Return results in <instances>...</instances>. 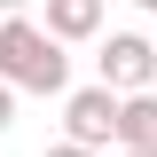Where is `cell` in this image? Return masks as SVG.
I'll return each instance as SVG.
<instances>
[{
  "label": "cell",
  "mask_w": 157,
  "mask_h": 157,
  "mask_svg": "<svg viewBox=\"0 0 157 157\" xmlns=\"http://www.w3.org/2000/svg\"><path fill=\"white\" fill-rule=\"evenodd\" d=\"M134 8H141V16H157V0H134Z\"/></svg>",
  "instance_id": "9"
},
{
  "label": "cell",
  "mask_w": 157,
  "mask_h": 157,
  "mask_svg": "<svg viewBox=\"0 0 157 157\" xmlns=\"http://www.w3.org/2000/svg\"><path fill=\"white\" fill-rule=\"evenodd\" d=\"M94 78L102 86H118V94H134V86H157V39L141 32H110L94 55Z\"/></svg>",
  "instance_id": "3"
},
{
  "label": "cell",
  "mask_w": 157,
  "mask_h": 157,
  "mask_svg": "<svg viewBox=\"0 0 157 157\" xmlns=\"http://www.w3.org/2000/svg\"><path fill=\"white\" fill-rule=\"evenodd\" d=\"M126 157H157V141H149V149H126Z\"/></svg>",
  "instance_id": "10"
},
{
  "label": "cell",
  "mask_w": 157,
  "mask_h": 157,
  "mask_svg": "<svg viewBox=\"0 0 157 157\" xmlns=\"http://www.w3.org/2000/svg\"><path fill=\"white\" fill-rule=\"evenodd\" d=\"M63 141H86V149H110L118 141V86H71L63 94Z\"/></svg>",
  "instance_id": "2"
},
{
  "label": "cell",
  "mask_w": 157,
  "mask_h": 157,
  "mask_svg": "<svg viewBox=\"0 0 157 157\" xmlns=\"http://www.w3.org/2000/svg\"><path fill=\"white\" fill-rule=\"evenodd\" d=\"M24 8H32V0H0V16H24Z\"/></svg>",
  "instance_id": "8"
},
{
  "label": "cell",
  "mask_w": 157,
  "mask_h": 157,
  "mask_svg": "<svg viewBox=\"0 0 157 157\" xmlns=\"http://www.w3.org/2000/svg\"><path fill=\"white\" fill-rule=\"evenodd\" d=\"M39 157H102V149H86V141H47Z\"/></svg>",
  "instance_id": "6"
},
{
  "label": "cell",
  "mask_w": 157,
  "mask_h": 157,
  "mask_svg": "<svg viewBox=\"0 0 157 157\" xmlns=\"http://www.w3.org/2000/svg\"><path fill=\"white\" fill-rule=\"evenodd\" d=\"M0 78L16 94H71V55L63 39L32 16H0Z\"/></svg>",
  "instance_id": "1"
},
{
  "label": "cell",
  "mask_w": 157,
  "mask_h": 157,
  "mask_svg": "<svg viewBox=\"0 0 157 157\" xmlns=\"http://www.w3.org/2000/svg\"><path fill=\"white\" fill-rule=\"evenodd\" d=\"M8 126H16V86L0 78V134H8Z\"/></svg>",
  "instance_id": "7"
},
{
  "label": "cell",
  "mask_w": 157,
  "mask_h": 157,
  "mask_svg": "<svg viewBox=\"0 0 157 157\" xmlns=\"http://www.w3.org/2000/svg\"><path fill=\"white\" fill-rule=\"evenodd\" d=\"M47 32L63 39V47H78V39H102V0H47Z\"/></svg>",
  "instance_id": "5"
},
{
  "label": "cell",
  "mask_w": 157,
  "mask_h": 157,
  "mask_svg": "<svg viewBox=\"0 0 157 157\" xmlns=\"http://www.w3.org/2000/svg\"><path fill=\"white\" fill-rule=\"evenodd\" d=\"M157 141V86L118 94V149H149Z\"/></svg>",
  "instance_id": "4"
}]
</instances>
